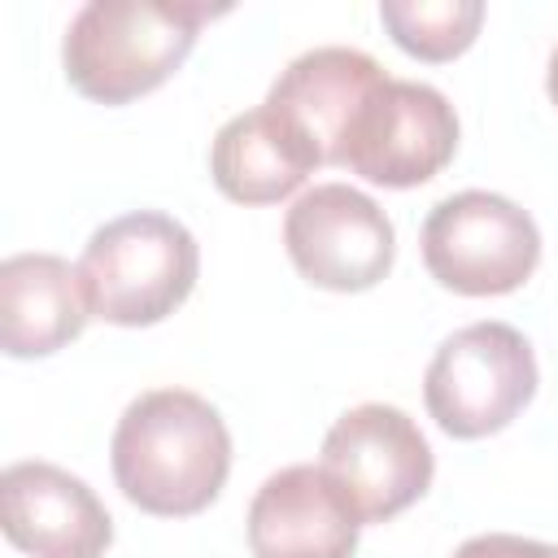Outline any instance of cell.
I'll list each match as a JSON object with an SVG mask.
<instances>
[{
	"label": "cell",
	"mask_w": 558,
	"mask_h": 558,
	"mask_svg": "<svg viewBox=\"0 0 558 558\" xmlns=\"http://www.w3.org/2000/svg\"><path fill=\"white\" fill-rule=\"evenodd\" d=\"M109 466L122 497L157 519H192L218 501L231 475V432L201 392H140L109 440Z\"/></svg>",
	"instance_id": "cell-1"
},
{
	"label": "cell",
	"mask_w": 558,
	"mask_h": 558,
	"mask_svg": "<svg viewBox=\"0 0 558 558\" xmlns=\"http://www.w3.org/2000/svg\"><path fill=\"white\" fill-rule=\"evenodd\" d=\"M201 0H87L61 39L65 83L96 105H131L157 92L196 48L209 17Z\"/></svg>",
	"instance_id": "cell-2"
},
{
	"label": "cell",
	"mask_w": 558,
	"mask_h": 558,
	"mask_svg": "<svg viewBox=\"0 0 558 558\" xmlns=\"http://www.w3.org/2000/svg\"><path fill=\"white\" fill-rule=\"evenodd\" d=\"M201 244L161 209H131L92 231L78 279L92 318L113 327H153L170 318L196 288Z\"/></svg>",
	"instance_id": "cell-3"
},
{
	"label": "cell",
	"mask_w": 558,
	"mask_h": 558,
	"mask_svg": "<svg viewBox=\"0 0 558 558\" xmlns=\"http://www.w3.org/2000/svg\"><path fill=\"white\" fill-rule=\"evenodd\" d=\"M541 371L527 336L484 318L440 340L423 375V405L453 440H484L510 427L536 397Z\"/></svg>",
	"instance_id": "cell-4"
},
{
	"label": "cell",
	"mask_w": 558,
	"mask_h": 558,
	"mask_svg": "<svg viewBox=\"0 0 558 558\" xmlns=\"http://www.w3.org/2000/svg\"><path fill=\"white\" fill-rule=\"evenodd\" d=\"M418 248L440 288L458 296H506L541 266V227L510 196L466 187L427 209Z\"/></svg>",
	"instance_id": "cell-5"
},
{
	"label": "cell",
	"mask_w": 558,
	"mask_h": 558,
	"mask_svg": "<svg viewBox=\"0 0 558 558\" xmlns=\"http://www.w3.org/2000/svg\"><path fill=\"white\" fill-rule=\"evenodd\" d=\"M318 466L357 523H388L432 488L436 453L401 405L362 401L327 427Z\"/></svg>",
	"instance_id": "cell-6"
},
{
	"label": "cell",
	"mask_w": 558,
	"mask_h": 558,
	"mask_svg": "<svg viewBox=\"0 0 558 558\" xmlns=\"http://www.w3.org/2000/svg\"><path fill=\"white\" fill-rule=\"evenodd\" d=\"M283 248L296 275L323 292H366L397 257L392 218L349 183H314L283 214Z\"/></svg>",
	"instance_id": "cell-7"
},
{
	"label": "cell",
	"mask_w": 558,
	"mask_h": 558,
	"mask_svg": "<svg viewBox=\"0 0 558 558\" xmlns=\"http://www.w3.org/2000/svg\"><path fill=\"white\" fill-rule=\"evenodd\" d=\"M458 153V113L449 96L418 78H388L357 113L340 170L375 187H418L436 179Z\"/></svg>",
	"instance_id": "cell-8"
},
{
	"label": "cell",
	"mask_w": 558,
	"mask_h": 558,
	"mask_svg": "<svg viewBox=\"0 0 558 558\" xmlns=\"http://www.w3.org/2000/svg\"><path fill=\"white\" fill-rule=\"evenodd\" d=\"M0 519L26 558H105L113 545V519L92 484L44 458L4 466Z\"/></svg>",
	"instance_id": "cell-9"
},
{
	"label": "cell",
	"mask_w": 558,
	"mask_h": 558,
	"mask_svg": "<svg viewBox=\"0 0 558 558\" xmlns=\"http://www.w3.org/2000/svg\"><path fill=\"white\" fill-rule=\"evenodd\" d=\"M244 523L253 558H353L362 532L318 462H292L266 475Z\"/></svg>",
	"instance_id": "cell-10"
},
{
	"label": "cell",
	"mask_w": 558,
	"mask_h": 558,
	"mask_svg": "<svg viewBox=\"0 0 558 558\" xmlns=\"http://www.w3.org/2000/svg\"><path fill=\"white\" fill-rule=\"evenodd\" d=\"M323 166L318 144L275 105L227 118L209 144V179L235 205H275Z\"/></svg>",
	"instance_id": "cell-11"
},
{
	"label": "cell",
	"mask_w": 558,
	"mask_h": 558,
	"mask_svg": "<svg viewBox=\"0 0 558 558\" xmlns=\"http://www.w3.org/2000/svg\"><path fill=\"white\" fill-rule=\"evenodd\" d=\"M384 83L388 74L371 52L327 44V48H310L296 61H288V70L270 83L266 105L296 118L305 135L318 144L323 166H336L357 113Z\"/></svg>",
	"instance_id": "cell-12"
},
{
	"label": "cell",
	"mask_w": 558,
	"mask_h": 558,
	"mask_svg": "<svg viewBox=\"0 0 558 558\" xmlns=\"http://www.w3.org/2000/svg\"><path fill=\"white\" fill-rule=\"evenodd\" d=\"M87 318L78 266L65 257L13 253L0 262V349L9 357H48L78 340Z\"/></svg>",
	"instance_id": "cell-13"
},
{
	"label": "cell",
	"mask_w": 558,
	"mask_h": 558,
	"mask_svg": "<svg viewBox=\"0 0 558 558\" xmlns=\"http://www.w3.org/2000/svg\"><path fill=\"white\" fill-rule=\"evenodd\" d=\"M379 22L392 44L418 61H453L462 57L480 26V0H379Z\"/></svg>",
	"instance_id": "cell-14"
},
{
	"label": "cell",
	"mask_w": 558,
	"mask_h": 558,
	"mask_svg": "<svg viewBox=\"0 0 558 558\" xmlns=\"http://www.w3.org/2000/svg\"><path fill=\"white\" fill-rule=\"evenodd\" d=\"M453 558H558V545L514 536V532H484L453 549Z\"/></svg>",
	"instance_id": "cell-15"
},
{
	"label": "cell",
	"mask_w": 558,
	"mask_h": 558,
	"mask_svg": "<svg viewBox=\"0 0 558 558\" xmlns=\"http://www.w3.org/2000/svg\"><path fill=\"white\" fill-rule=\"evenodd\" d=\"M545 92H549V100L558 105V44H554V52H549V70H545Z\"/></svg>",
	"instance_id": "cell-16"
}]
</instances>
